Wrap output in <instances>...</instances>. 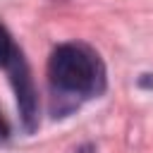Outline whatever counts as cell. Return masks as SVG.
Instances as JSON below:
<instances>
[{
    "mask_svg": "<svg viewBox=\"0 0 153 153\" xmlns=\"http://www.w3.org/2000/svg\"><path fill=\"white\" fill-rule=\"evenodd\" d=\"M17 53V45L12 43L10 31L5 29V24L0 22V67H7V62L12 60V55Z\"/></svg>",
    "mask_w": 153,
    "mask_h": 153,
    "instance_id": "3957f363",
    "label": "cell"
},
{
    "mask_svg": "<svg viewBox=\"0 0 153 153\" xmlns=\"http://www.w3.org/2000/svg\"><path fill=\"white\" fill-rule=\"evenodd\" d=\"M48 81L53 91V112L62 117L81 100L103 93L105 67L88 45L62 43L50 53Z\"/></svg>",
    "mask_w": 153,
    "mask_h": 153,
    "instance_id": "6da1fadb",
    "label": "cell"
},
{
    "mask_svg": "<svg viewBox=\"0 0 153 153\" xmlns=\"http://www.w3.org/2000/svg\"><path fill=\"white\" fill-rule=\"evenodd\" d=\"M10 136V124H7V120L0 115V141H5Z\"/></svg>",
    "mask_w": 153,
    "mask_h": 153,
    "instance_id": "277c9868",
    "label": "cell"
},
{
    "mask_svg": "<svg viewBox=\"0 0 153 153\" xmlns=\"http://www.w3.org/2000/svg\"><path fill=\"white\" fill-rule=\"evenodd\" d=\"M7 74L14 88V98H17V110H19V120L22 127L31 134L38 127V91L33 86V76L31 69L22 55V50L17 48V53L12 55V60L7 62Z\"/></svg>",
    "mask_w": 153,
    "mask_h": 153,
    "instance_id": "7a4b0ae2",
    "label": "cell"
}]
</instances>
